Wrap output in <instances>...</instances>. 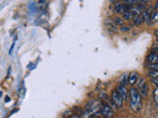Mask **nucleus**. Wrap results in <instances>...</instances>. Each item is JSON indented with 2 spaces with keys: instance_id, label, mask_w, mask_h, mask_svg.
I'll return each mask as SVG.
<instances>
[{
  "instance_id": "nucleus-1",
  "label": "nucleus",
  "mask_w": 158,
  "mask_h": 118,
  "mask_svg": "<svg viewBox=\"0 0 158 118\" xmlns=\"http://www.w3.org/2000/svg\"><path fill=\"white\" fill-rule=\"evenodd\" d=\"M130 100V108L133 112H139L142 107V99L139 94V91L134 88H132L129 91Z\"/></svg>"
},
{
  "instance_id": "nucleus-2",
  "label": "nucleus",
  "mask_w": 158,
  "mask_h": 118,
  "mask_svg": "<svg viewBox=\"0 0 158 118\" xmlns=\"http://www.w3.org/2000/svg\"><path fill=\"white\" fill-rule=\"evenodd\" d=\"M136 86H137V89L139 90V94L142 96V97H146L147 94H148V86L145 82V80L143 78H139L136 80Z\"/></svg>"
},
{
  "instance_id": "nucleus-3",
  "label": "nucleus",
  "mask_w": 158,
  "mask_h": 118,
  "mask_svg": "<svg viewBox=\"0 0 158 118\" xmlns=\"http://www.w3.org/2000/svg\"><path fill=\"white\" fill-rule=\"evenodd\" d=\"M100 113L102 114L103 118H114V111L109 105L103 103L100 105Z\"/></svg>"
},
{
  "instance_id": "nucleus-4",
  "label": "nucleus",
  "mask_w": 158,
  "mask_h": 118,
  "mask_svg": "<svg viewBox=\"0 0 158 118\" xmlns=\"http://www.w3.org/2000/svg\"><path fill=\"white\" fill-rule=\"evenodd\" d=\"M99 108H100V103H99L98 100H95V99L89 100L88 103H87L86 106H85L86 111H88V112L91 114V115H92V113H94L95 111H97Z\"/></svg>"
},
{
  "instance_id": "nucleus-5",
  "label": "nucleus",
  "mask_w": 158,
  "mask_h": 118,
  "mask_svg": "<svg viewBox=\"0 0 158 118\" xmlns=\"http://www.w3.org/2000/svg\"><path fill=\"white\" fill-rule=\"evenodd\" d=\"M112 102L117 107H119V108L120 107H122V105H123L124 100L122 99V96H120L119 93H118L116 90L113 91V93H112Z\"/></svg>"
},
{
  "instance_id": "nucleus-6",
  "label": "nucleus",
  "mask_w": 158,
  "mask_h": 118,
  "mask_svg": "<svg viewBox=\"0 0 158 118\" xmlns=\"http://www.w3.org/2000/svg\"><path fill=\"white\" fill-rule=\"evenodd\" d=\"M116 91L119 93L120 96H122L123 100H127V99H129V91H127V87L119 85V86H118V89Z\"/></svg>"
},
{
  "instance_id": "nucleus-7",
  "label": "nucleus",
  "mask_w": 158,
  "mask_h": 118,
  "mask_svg": "<svg viewBox=\"0 0 158 118\" xmlns=\"http://www.w3.org/2000/svg\"><path fill=\"white\" fill-rule=\"evenodd\" d=\"M127 10V7L124 4V3L117 2L115 4V11H116V13H118V14H124Z\"/></svg>"
},
{
  "instance_id": "nucleus-8",
  "label": "nucleus",
  "mask_w": 158,
  "mask_h": 118,
  "mask_svg": "<svg viewBox=\"0 0 158 118\" xmlns=\"http://www.w3.org/2000/svg\"><path fill=\"white\" fill-rule=\"evenodd\" d=\"M147 61L150 64H157L158 63V55L156 54V52H151L150 54L147 57Z\"/></svg>"
},
{
  "instance_id": "nucleus-9",
  "label": "nucleus",
  "mask_w": 158,
  "mask_h": 118,
  "mask_svg": "<svg viewBox=\"0 0 158 118\" xmlns=\"http://www.w3.org/2000/svg\"><path fill=\"white\" fill-rule=\"evenodd\" d=\"M133 21L137 26L142 25V24L144 23V19H143L142 14H139V15H136V16H133Z\"/></svg>"
},
{
  "instance_id": "nucleus-10",
  "label": "nucleus",
  "mask_w": 158,
  "mask_h": 118,
  "mask_svg": "<svg viewBox=\"0 0 158 118\" xmlns=\"http://www.w3.org/2000/svg\"><path fill=\"white\" fill-rule=\"evenodd\" d=\"M137 79H139V74L136 72H133V73H130V75H129V83L132 86H133L134 84L136 83Z\"/></svg>"
},
{
  "instance_id": "nucleus-11",
  "label": "nucleus",
  "mask_w": 158,
  "mask_h": 118,
  "mask_svg": "<svg viewBox=\"0 0 158 118\" xmlns=\"http://www.w3.org/2000/svg\"><path fill=\"white\" fill-rule=\"evenodd\" d=\"M127 83H129V75L127 73L123 74L122 77H121V80H120V85L121 86H125L127 87Z\"/></svg>"
},
{
  "instance_id": "nucleus-12",
  "label": "nucleus",
  "mask_w": 158,
  "mask_h": 118,
  "mask_svg": "<svg viewBox=\"0 0 158 118\" xmlns=\"http://www.w3.org/2000/svg\"><path fill=\"white\" fill-rule=\"evenodd\" d=\"M114 24L117 26V27H119V26H124V24H125V21L122 19V18H120V17H116L115 19H114Z\"/></svg>"
},
{
  "instance_id": "nucleus-13",
  "label": "nucleus",
  "mask_w": 158,
  "mask_h": 118,
  "mask_svg": "<svg viewBox=\"0 0 158 118\" xmlns=\"http://www.w3.org/2000/svg\"><path fill=\"white\" fill-rule=\"evenodd\" d=\"M123 17H124V21H125V20H127H127H130L133 18V15H132V13L129 11V10H127V11L123 14Z\"/></svg>"
},
{
  "instance_id": "nucleus-14",
  "label": "nucleus",
  "mask_w": 158,
  "mask_h": 118,
  "mask_svg": "<svg viewBox=\"0 0 158 118\" xmlns=\"http://www.w3.org/2000/svg\"><path fill=\"white\" fill-rule=\"evenodd\" d=\"M153 99H154V103H155V105L158 106V90L155 89L153 92Z\"/></svg>"
},
{
  "instance_id": "nucleus-15",
  "label": "nucleus",
  "mask_w": 158,
  "mask_h": 118,
  "mask_svg": "<svg viewBox=\"0 0 158 118\" xmlns=\"http://www.w3.org/2000/svg\"><path fill=\"white\" fill-rule=\"evenodd\" d=\"M149 76L151 77V79H157V77H158V71L150 70L149 71Z\"/></svg>"
},
{
  "instance_id": "nucleus-16",
  "label": "nucleus",
  "mask_w": 158,
  "mask_h": 118,
  "mask_svg": "<svg viewBox=\"0 0 158 118\" xmlns=\"http://www.w3.org/2000/svg\"><path fill=\"white\" fill-rule=\"evenodd\" d=\"M148 68L150 70H154V71H158V64H149Z\"/></svg>"
},
{
  "instance_id": "nucleus-17",
  "label": "nucleus",
  "mask_w": 158,
  "mask_h": 118,
  "mask_svg": "<svg viewBox=\"0 0 158 118\" xmlns=\"http://www.w3.org/2000/svg\"><path fill=\"white\" fill-rule=\"evenodd\" d=\"M125 3H126V4H127V5L133 6V5L137 4V3H139V1H134V0H127V1H126Z\"/></svg>"
},
{
  "instance_id": "nucleus-18",
  "label": "nucleus",
  "mask_w": 158,
  "mask_h": 118,
  "mask_svg": "<svg viewBox=\"0 0 158 118\" xmlns=\"http://www.w3.org/2000/svg\"><path fill=\"white\" fill-rule=\"evenodd\" d=\"M129 27H125V26H123L122 28H121V31H123V32H127L129 31Z\"/></svg>"
},
{
  "instance_id": "nucleus-19",
  "label": "nucleus",
  "mask_w": 158,
  "mask_h": 118,
  "mask_svg": "<svg viewBox=\"0 0 158 118\" xmlns=\"http://www.w3.org/2000/svg\"><path fill=\"white\" fill-rule=\"evenodd\" d=\"M67 118H80L78 115H76V114H72V115H69Z\"/></svg>"
},
{
  "instance_id": "nucleus-20",
  "label": "nucleus",
  "mask_w": 158,
  "mask_h": 118,
  "mask_svg": "<svg viewBox=\"0 0 158 118\" xmlns=\"http://www.w3.org/2000/svg\"><path fill=\"white\" fill-rule=\"evenodd\" d=\"M152 81H153V83L155 84L156 86L158 85V81H157V79H152Z\"/></svg>"
},
{
  "instance_id": "nucleus-21",
  "label": "nucleus",
  "mask_w": 158,
  "mask_h": 118,
  "mask_svg": "<svg viewBox=\"0 0 158 118\" xmlns=\"http://www.w3.org/2000/svg\"><path fill=\"white\" fill-rule=\"evenodd\" d=\"M91 118H103V117H101V116H98V115H92Z\"/></svg>"
},
{
  "instance_id": "nucleus-22",
  "label": "nucleus",
  "mask_w": 158,
  "mask_h": 118,
  "mask_svg": "<svg viewBox=\"0 0 158 118\" xmlns=\"http://www.w3.org/2000/svg\"><path fill=\"white\" fill-rule=\"evenodd\" d=\"M9 100H10V99L7 96V97H6V99H5V102H9Z\"/></svg>"
}]
</instances>
